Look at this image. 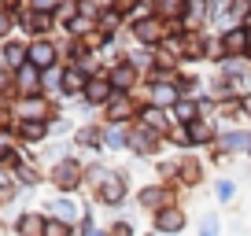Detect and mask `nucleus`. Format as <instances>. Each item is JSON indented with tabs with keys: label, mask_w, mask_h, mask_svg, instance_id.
<instances>
[{
	"label": "nucleus",
	"mask_w": 251,
	"mask_h": 236,
	"mask_svg": "<svg viewBox=\"0 0 251 236\" xmlns=\"http://www.w3.org/2000/svg\"><path fill=\"white\" fill-rule=\"evenodd\" d=\"M45 236H71V225L55 218V221H48V225H45Z\"/></svg>",
	"instance_id": "9d476101"
},
{
	"label": "nucleus",
	"mask_w": 251,
	"mask_h": 236,
	"mask_svg": "<svg viewBox=\"0 0 251 236\" xmlns=\"http://www.w3.org/2000/svg\"><path fill=\"white\" fill-rule=\"evenodd\" d=\"M163 11H166V15H177V11H181V0H163Z\"/></svg>",
	"instance_id": "4be33fe9"
},
{
	"label": "nucleus",
	"mask_w": 251,
	"mask_h": 236,
	"mask_svg": "<svg viewBox=\"0 0 251 236\" xmlns=\"http://www.w3.org/2000/svg\"><path fill=\"white\" fill-rule=\"evenodd\" d=\"M144 122H148V126L155 129V126H163V115H159V111L151 107V111H144Z\"/></svg>",
	"instance_id": "6ab92c4d"
},
{
	"label": "nucleus",
	"mask_w": 251,
	"mask_h": 236,
	"mask_svg": "<svg viewBox=\"0 0 251 236\" xmlns=\"http://www.w3.org/2000/svg\"><path fill=\"white\" fill-rule=\"evenodd\" d=\"M85 236H107L103 229H85Z\"/></svg>",
	"instance_id": "a878e982"
},
{
	"label": "nucleus",
	"mask_w": 251,
	"mask_h": 236,
	"mask_svg": "<svg viewBox=\"0 0 251 236\" xmlns=\"http://www.w3.org/2000/svg\"><path fill=\"white\" fill-rule=\"evenodd\" d=\"M248 45H251V33H248Z\"/></svg>",
	"instance_id": "bb28decb"
},
{
	"label": "nucleus",
	"mask_w": 251,
	"mask_h": 236,
	"mask_svg": "<svg viewBox=\"0 0 251 236\" xmlns=\"http://www.w3.org/2000/svg\"><path fill=\"white\" fill-rule=\"evenodd\" d=\"M174 100H177V93L170 85H155V103H174Z\"/></svg>",
	"instance_id": "9b49d317"
},
{
	"label": "nucleus",
	"mask_w": 251,
	"mask_h": 236,
	"mask_svg": "<svg viewBox=\"0 0 251 236\" xmlns=\"http://www.w3.org/2000/svg\"><path fill=\"white\" fill-rule=\"evenodd\" d=\"M229 196H233V181H222L218 185V199H229Z\"/></svg>",
	"instance_id": "5701e85b"
},
{
	"label": "nucleus",
	"mask_w": 251,
	"mask_h": 236,
	"mask_svg": "<svg viewBox=\"0 0 251 236\" xmlns=\"http://www.w3.org/2000/svg\"><path fill=\"white\" fill-rule=\"evenodd\" d=\"M81 85H85V78H81L78 71H71V74H67V93H78Z\"/></svg>",
	"instance_id": "2eb2a0df"
},
{
	"label": "nucleus",
	"mask_w": 251,
	"mask_h": 236,
	"mask_svg": "<svg viewBox=\"0 0 251 236\" xmlns=\"http://www.w3.org/2000/svg\"><path fill=\"white\" fill-rule=\"evenodd\" d=\"M155 229H159V233H166V236L181 233V229H185V211H181V207H159Z\"/></svg>",
	"instance_id": "f257e3e1"
},
{
	"label": "nucleus",
	"mask_w": 251,
	"mask_h": 236,
	"mask_svg": "<svg viewBox=\"0 0 251 236\" xmlns=\"http://www.w3.org/2000/svg\"><path fill=\"white\" fill-rule=\"evenodd\" d=\"M59 189H74V185L81 181V166L78 163H63V166H55V177H52Z\"/></svg>",
	"instance_id": "7ed1b4c3"
},
{
	"label": "nucleus",
	"mask_w": 251,
	"mask_h": 236,
	"mask_svg": "<svg viewBox=\"0 0 251 236\" xmlns=\"http://www.w3.org/2000/svg\"><path fill=\"white\" fill-rule=\"evenodd\" d=\"M107 144H111V148H122V144H126V133H122V129H111V133H107Z\"/></svg>",
	"instance_id": "a211bd4d"
},
{
	"label": "nucleus",
	"mask_w": 251,
	"mask_h": 236,
	"mask_svg": "<svg viewBox=\"0 0 251 236\" xmlns=\"http://www.w3.org/2000/svg\"><path fill=\"white\" fill-rule=\"evenodd\" d=\"M4 55H8V63H23V45H8V52H4Z\"/></svg>",
	"instance_id": "f3484780"
},
{
	"label": "nucleus",
	"mask_w": 251,
	"mask_h": 236,
	"mask_svg": "<svg viewBox=\"0 0 251 236\" xmlns=\"http://www.w3.org/2000/svg\"><path fill=\"white\" fill-rule=\"evenodd\" d=\"M26 55H30V63H33V67H52V59H55V48L48 45V41H41V45H33Z\"/></svg>",
	"instance_id": "39448f33"
},
{
	"label": "nucleus",
	"mask_w": 251,
	"mask_h": 236,
	"mask_svg": "<svg viewBox=\"0 0 251 236\" xmlns=\"http://www.w3.org/2000/svg\"><path fill=\"white\" fill-rule=\"evenodd\" d=\"M52 207H55V218H59V221H67V225H74V221L81 218V207L74 203V199H55Z\"/></svg>",
	"instance_id": "20e7f679"
},
{
	"label": "nucleus",
	"mask_w": 251,
	"mask_h": 236,
	"mask_svg": "<svg viewBox=\"0 0 251 236\" xmlns=\"http://www.w3.org/2000/svg\"><path fill=\"white\" fill-rule=\"evenodd\" d=\"M85 89H89V100H93V103H96V100H107V93H111L107 81H89Z\"/></svg>",
	"instance_id": "1a4fd4ad"
},
{
	"label": "nucleus",
	"mask_w": 251,
	"mask_h": 236,
	"mask_svg": "<svg viewBox=\"0 0 251 236\" xmlns=\"http://www.w3.org/2000/svg\"><path fill=\"white\" fill-rule=\"evenodd\" d=\"M122 177H115V173H107V170H100L96 173V196L100 199H107V203H118L122 199Z\"/></svg>",
	"instance_id": "f03ea898"
},
{
	"label": "nucleus",
	"mask_w": 251,
	"mask_h": 236,
	"mask_svg": "<svg viewBox=\"0 0 251 236\" xmlns=\"http://www.w3.org/2000/svg\"><path fill=\"white\" fill-rule=\"evenodd\" d=\"M218 233H222L218 214H203V221H200V236H218Z\"/></svg>",
	"instance_id": "6e6552de"
},
{
	"label": "nucleus",
	"mask_w": 251,
	"mask_h": 236,
	"mask_svg": "<svg viewBox=\"0 0 251 236\" xmlns=\"http://www.w3.org/2000/svg\"><path fill=\"white\" fill-rule=\"evenodd\" d=\"M177 115L185 118L188 126H192V118H196V103H177Z\"/></svg>",
	"instance_id": "dca6fc26"
},
{
	"label": "nucleus",
	"mask_w": 251,
	"mask_h": 236,
	"mask_svg": "<svg viewBox=\"0 0 251 236\" xmlns=\"http://www.w3.org/2000/svg\"><path fill=\"white\" fill-rule=\"evenodd\" d=\"M188 133H192V141H207V126H192Z\"/></svg>",
	"instance_id": "b1692460"
},
{
	"label": "nucleus",
	"mask_w": 251,
	"mask_h": 236,
	"mask_svg": "<svg viewBox=\"0 0 251 236\" xmlns=\"http://www.w3.org/2000/svg\"><path fill=\"white\" fill-rule=\"evenodd\" d=\"M141 203H144V207L163 203V192H159V189H144V192H141Z\"/></svg>",
	"instance_id": "f8f14e48"
},
{
	"label": "nucleus",
	"mask_w": 251,
	"mask_h": 236,
	"mask_svg": "<svg viewBox=\"0 0 251 236\" xmlns=\"http://www.w3.org/2000/svg\"><path fill=\"white\" fill-rule=\"evenodd\" d=\"M23 85H26V93H33V85H37V74H33V71H23Z\"/></svg>",
	"instance_id": "412c9836"
},
{
	"label": "nucleus",
	"mask_w": 251,
	"mask_h": 236,
	"mask_svg": "<svg viewBox=\"0 0 251 236\" xmlns=\"http://www.w3.org/2000/svg\"><path fill=\"white\" fill-rule=\"evenodd\" d=\"M45 225L48 221L41 218V214H23V218H19V236H41Z\"/></svg>",
	"instance_id": "423d86ee"
},
{
	"label": "nucleus",
	"mask_w": 251,
	"mask_h": 236,
	"mask_svg": "<svg viewBox=\"0 0 251 236\" xmlns=\"http://www.w3.org/2000/svg\"><path fill=\"white\" fill-rule=\"evenodd\" d=\"M137 37L151 45V41H159V37H163V30H159V23H151V19H148V23H141V26H137Z\"/></svg>",
	"instance_id": "0eeeda50"
},
{
	"label": "nucleus",
	"mask_w": 251,
	"mask_h": 236,
	"mask_svg": "<svg viewBox=\"0 0 251 236\" xmlns=\"http://www.w3.org/2000/svg\"><path fill=\"white\" fill-rule=\"evenodd\" d=\"M26 137H45V122H30V126H26Z\"/></svg>",
	"instance_id": "aec40b11"
},
{
	"label": "nucleus",
	"mask_w": 251,
	"mask_h": 236,
	"mask_svg": "<svg viewBox=\"0 0 251 236\" xmlns=\"http://www.w3.org/2000/svg\"><path fill=\"white\" fill-rule=\"evenodd\" d=\"M244 45H248V37H244L240 30H233V33H229V37H226V48H233V52H240Z\"/></svg>",
	"instance_id": "ddd939ff"
},
{
	"label": "nucleus",
	"mask_w": 251,
	"mask_h": 236,
	"mask_svg": "<svg viewBox=\"0 0 251 236\" xmlns=\"http://www.w3.org/2000/svg\"><path fill=\"white\" fill-rule=\"evenodd\" d=\"M129 81H133V71H129V67H118L115 71V85L122 89V85H129Z\"/></svg>",
	"instance_id": "4468645a"
},
{
	"label": "nucleus",
	"mask_w": 251,
	"mask_h": 236,
	"mask_svg": "<svg viewBox=\"0 0 251 236\" xmlns=\"http://www.w3.org/2000/svg\"><path fill=\"white\" fill-rule=\"evenodd\" d=\"M33 8H37V11H52L55 0H33Z\"/></svg>",
	"instance_id": "393cba45"
}]
</instances>
